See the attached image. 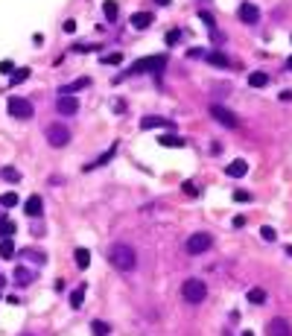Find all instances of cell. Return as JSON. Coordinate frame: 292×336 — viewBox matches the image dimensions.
I'll return each instance as SVG.
<instances>
[{
    "instance_id": "4fadbf2b",
    "label": "cell",
    "mask_w": 292,
    "mask_h": 336,
    "mask_svg": "<svg viewBox=\"0 0 292 336\" xmlns=\"http://www.w3.org/2000/svg\"><path fill=\"white\" fill-rule=\"evenodd\" d=\"M225 173L231 176V179H243V176L249 173V164H246L243 158H237V161H231V164L225 167Z\"/></svg>"
},
{
    "instance_id": "5b68a950",
    "label": "cell",
    "mask_w": 292,
    "mask_h": 336,
    "mask_svg": "<svg viewBox=\"0 0 292 336\" xmlns=\"http://www.w3.org/2000/svg\"><path fill=\"white\" fill-rule=\"evenodd\" d=\"M6 108H9V114L18 117V120H30V117H33V102L24 99V96H9Z\"/></svg>"
},
{
    "instance_id": "ab89813d",
    "label": "cell",
    "mask_w": 292,
    "mask_h": 336,
    "mask_svg": "<svg viewBox=\"0 0 292 336\" xmlns=\"http://www.w3.org/2000/svg\"><path fill=\"white\" fill-rule=\"evenodd\" d=\"M65 32H76V21H65Z\"/></svg>"
},
{
    "instance_id": "f546056e",
    "label": "cell",
    "mask_w": 292,
    "mask_h": 336,
    "mask_svg": "<svg viewBox=\"0 0 292 336\" xmlns=\"http://www.w3.org/2000/svg\"><path fill=\"white\" fill-rule=\"evenodd\" d=\"M0 205L3 208H15L18 205V193H0Z\"/></svg>"
},
{
    "instance_id": "30bf717a",
    "label": "cell",
    "mask_w": 292,
    "mask_h": 336,
    "mask_svg": "<svg viewBox=\"0 0 292 336\" xmlns=\"http://www.w3.org/2000/svg\"><path fill=\"white\" fill-rule=\"evenodd\" d=\"M140 129L149 132V129H175V126H172V120H164V117H155V114H146V117L140 120Z\"/></svg>"
},
{
    "instance_id": "4316f807",
    "label": "cell",
    "mask_w": 292,
    "mask_h": 336,
    "mask_svg": "<svg viewBox=\"0 0 292 336\" xmlns=\"http://www.w3.org/2000/svg\"><path fill=\"white\" fill-rule=\"evenodd\" d=\"M0 176H3L9 184H18V182H21V173H18L15 167H3V170H0Z\"/></svg>"
},
{
    "instance_id": "f35d334b",
    "label": "cell",
    "mask_w": 292,
    "mask_h": 336,
    "mask_svg": "<svg viewBox=\"0 0 292 336\" xmlns=\"http://www.w3.org/2000/svg\"><path fill=\"white\" fill-rule=\"evenodd\" d=\"M246 225V216H234V228H243Z\"/></svg>"
},
{
    "instance_id": "277c9868",
    "label": "cell",
    "mask_w": 292,
    "mask_h": 336,
    "mask_svg": "<svg viewBox=\"0 0 292 336\" xmlns=\"http://www.w3.org/2000/svg\"><path fill=\"white\" fill-rule=\"evenodd\" d=\"M47 144L56 146V149L67 146V144H70V129L62 126V123H50V126H47Z\"/></svg>"
},
{
    "instance_id": "9c48e42d",
    "label": "cell",
    "mask_w": 292,
    "mask_h": 336,
    "mask_svg": "<svg viewBox=\"0 0 292 336\" xmlns=\"http://www.w3.org/2000/svg\"><path fill=\"white\" fill-rule=\"evenodd\" d=\"M56 111L65 114V117H73V114L79 111V99H76V96H59V99H56Z\"/></svg>"
},
{
    "instance_id": "74e56055",
    "label": "cell",
    "mask_w": 292,
    "mask_h": 336,
    "mask_svg": "<svg viewBox=\"0 0 292 336\" xmlns=\"http://www.w3.org/2000/svg\"><path fill=\"white\" fill-rule=\"evenodd\" d=\"M73 50H79V53H91V50H97V44H76Z\"/></svg>"
},
{
    "instance_id": "ffe728a7",
    "label": "cell",
    "mask_w": 292,
    "mask_h": 336,
    "mask_svg": "<svg viewBox=\"0 0 292 336\" xmlns=\"http://www.w3.org/2000/svg\"><path fill=\"white\" fill-rule=\"evenodd\" d=\"M249 85H251V88H266V85H269V73H263V70H254V73L249 76Z\"/></svg>"
},
{
    "instance_id": "f1b7e54d",
    "label": "cell",
    "mask_w": 292,
    "mask_h": 336,
    "mask_svg": "<svg viewBox=\"0 0 292 336\" xmlns=\"http://www.w3.org/2000/svg\"><path fill=\"white\" fill-rule=\"evenodd\" d=\"M249 301H251V304H263V301H266V289H260V287L249 289Z\"/></svg>"
},
{
    "instance_id": "484cf974",
    "label": "cell",
    "mask_w": 292,
    "mask_h": 336,
    "mask_svg": "<svg viewBox=\"0 0 292 336\" xmlns=\"http://www.w3.org/2000/svg\"><path fill=\"white\" fill-rule=\"evenodd\" d=\"M91 334H94V336H108V334H111V325L97 319V322H91Z\"/></svg>"
},
{
    "instance_id": "f6af8a7d",
    "label": "cell",
    "mask_w": 292,
    "mask_h": 336,
    "mask_svg": "<svg viewBox=\"0 0 292 336\" xmlns=\"http://www.w3.org/2000/svg\"><path fill=\"white\" fill-rule=\"evenodd\" d=\"M3 284H6V278H3V275H0V289H3Z\"/></svg>"
},
{
    "instance_id": "d590c367",
    "label": "cell",
    "mask_w": 292,
    "mask_h": 336,
    "mask_svg": "<svg viewBox=\"0 0 292 336\" xmlns=\"http://www.w3.org/2000/svg\"><path fill=\"white\" fill-rule=\"evenodd\" d=\"M12 70H15V64H12L9 59H3V61H0V73H9V76H12Z\"/></svg>"
},
{
    "instance_id": "7c38bea8",
    "label": "cell",
    "mask_w": 292,
    "mask_h": 336,
    "mask_svg": "<svg viewBox=\"0 0 292 336\" xmlns=\"http://www.w3.org/2000/svg\"><path fill=\"white\" fill-rule=\"evenodd\" d=\"M88 85H91V79L82 76V79H76V82H70V85H62V88H59V96H73L76 91H85Z\"/></svg>"
},
{
    "instance_id": "cb8c5ba5",
    "label": "cell",
    "mask_w": 292,
    "mask_h": 336,
    "mask_svg": "<svg viewBox=\"0 0 292 336\" xmlns=\"http://www.w3.org/2000/svg\"><path fill=\"white\" fill-rule=\"evenodd\" d=\"M85 289H88V287H76V289L70 292V307H76V310H79V307L85 304Z\"/></svg>"
},
{
    "instance_id": "bcb514c9",
    "label": "cell",
    "mask_w": 292,
    "mask_h": 336,
    "mask_svg": "<svg viewBox=\"0 0 292 336\" xmlns=\"http://www.w3.org/2000/svg\"><path fill=\"white\" fill-rule=\"evenodd\" d=\"M287 254H290V257H292V245H287Z\"/></svg>"
},
{
    "instance_id": "7bdbcfd3",
    "label": "cell",
    "mask_w": 292,
    "mask_h": 336,
    "mask_svg": "<svg viewBox=\"0 0 292 336\" xmlns=\"http://www.w3.org/2000/svg\"><path fill=\"white\" fill-rule=\"evenodd\" d=\"M155 3H158V6H169V0H155Z\"/></svg>"
},
{
    "instance_id": "ba28073f",
    "label": "cell",
    "mask_w": 292,
    "mask_h": 336,
    "mask_svg": "<svg viewBox=\"0 0 292 336\" xmlns=\"http://www.w3.org/2000/svg\"><path fill=\"white\" fill-rule=\"evenodd\" d=\"M266 336H292V328L284 316H275L269 325H266Z\"/></svg>"
},
{
    "instance_id": "60d3db41",
    "label": "cell",
    "mask_w": 292,
    "mask_h": 336,
    "mask_svg": "<svg viewBox=\"0 0 292 336\" xmlns=\"http://www.w3.org/2000/svg\"><path fill=\"white\" fill-rule=\"evenodd\" d=\"M281 102H292V91H281Z\"/></svg>"
},
{
    "instance_id": "8fae6325",
    "label": "cell",
    "mask_w": 292,
    "mask_h": 336,
    "mask_svg": "<svg viewBox=\"0 0 292 336\" xmlns=\"http://www.w3.org/2000/svg\"><path fill=\"white\" fill-rule=\"evenodd\" d=\"M240 21H243V24H257L260 9L254 6V3H243V6H240Z\"/></svg>"
},
{
    "instance_id": "83f0119b",
    "label": "cell",
    "mask_w": 292,
    "mask_h": 336,
    "mask_svg": "<svg viewBox=\"0 0 292 336\" xmlns=\"http://www.w3.org/2000/svg\"><path fill=\"white\" fill-rule=\"evenodd\" d=\"M12 234H15V222L0 216V237H12Z\"/></svg>"
},
{
    "instance_id": "3957f363",
    "label": "cell",
    "mask_w": 292,
    "mask_h": 336,
    "mask_svg": "<svg viewBox=\"0 0 292 336\" xmlns=\"http://www.w3.org/2000/svg\"><path fill=\"white\" fill-rule=\"evenodd\" d=\"M181 298H184L187 304H202V301L208 298V287H205V281H199V278L184 281V287H181Z\"/></svg>"
},
{
    "instance_id": "b9f144b4",
    "label": "cell",
    "mask_w": 292,
    "mask_h": 336,
    "mask_svg": "<svg viewBox=\"0 0 292 336\" xmlns=\"http://www.w3.org/2000/svg\"><path fill=\"white\" fill-rule=\"evenodd\" d=\"M222 152V144H210V155H219Z\"/></svg>"
},
{
    "instance_id": "52a82bcc",
    "label": "cell",
    "mask_w": 292,
    "mask_h": 336,
    "mask_svg": "<svg viewBox=\"0 0 292 336\" xmlns=\"http://www.w3.org/2000/svg\"><path fill=\"white\" fill-rule=\"evenodd\" d=\"M210 245H213V237L205 234V231H199V234H190V237H187L184 248H187V254H205Z\"/></svg>"
},
{
    "instance_id": "8992f818",
    "label": "cell",
    "mask_w": 292,
    "mask_h": 336,
    "mask_svg": "<svg viewBox=\"0 0 292 336\" xmlns=\"http://www.w3.org/2000/svg\"><path fill=\"white\" fill-rule=\"evenodd\" d=\"M210 117L219 123V126H225V129H237V126H240V117H237L231 108L219 105V102H213V105H210Z\"/></svg>"
},
{
    "instance_id": "d6a6232c",
    "label": "cell",
    "mask_w": 292,
    "mask_h": 336,
    "mask_svg": "<svg viewBox=\"0 0 292 336\" xmlns=\"http://www.w3.org/2000/svg\"><path fill=\"white\" fill-rule=\"evenodd\" d=\"M120 61H123L120 53H108V56H102V64H120Z\"/></svg>"
},
{
    "instance_id": "9a60e30c",
    "label": "cell",
    "mask_w": 292,
    "mask_h": 336,
    "mask_svg": "<svg viewBox=\"0 0 292 336\" xmlns=\"http://www.w3.org/2000/svg\"><path fill=\"white\" fill-rule=\"evenodd\" d=\"M21 257H24V260H30V263H38V266H44V263H47V254H44L41 248H24V251H21Z\"/></svg>"
},
{
    "instance_id": "ac0fdd59",
    "label": "cell",
    "mask_w": 292,
    "mask_h": 336,
    "mask_svg": "<svg viewBox=\"0 0 292 336\" xmlns=\"http://www.w3.org/2000/svg\"><path fill=\"white\" fill-rule=\"evenodd\" d=\"M158 144H161V146H184V138H178L175 132H167V135L158 138Z\"/></svg>"
},
{
    "instance_id": "7dc6e473",
    "label": "cell",
    "mask_w": 292,
    "mask_h": 336,
    "mask_svg": "<svg viewBox=\"0 0 292 336\" xmlns=\"http://www.w3.org/2000/svg\"><path fill=\"white\" fill-rule=\"evenodd\" d=\"M24 336H30V334H24Z\"/></svg>"
},
{
    "instance_id": "ee69618b",
    "label": "cell",
    "mask_w": 292,
    "mask_h": 336,
    "mask_svg": "<svg viewBox=\"0 0 292 336\" xmlns=\"http://www.w3.org/2000/svg\"><path fill=\"white\" fill-rule=\"evenodd\" d=\"M287 70H292V56H290V61H287Z\"/></svg>"
},
{
    "instance_id": "6da1fadb",
    "label": "cell",
    "mask_w": 292,
    "mask_h": 336,
    "mask_svg": "<svg viewBox=\"0 0 292 336\" xmlns=\"http://www.w3.org/2000/svg\"><path fill=\"white\" fill-rule=\"evenodd\" d=\"M108 263L117 269V272H131L137 266V254L129 243H114L108 248Z\"/></svg>"
},
{
    "instance_id": "603a6c76",
    "label": "cell",
    "mask_w": 292,
    "mask_h": 336,
    "mask_svg": "<svg viewBox=\"0 0 292 336\" xmlns=\"http://www.w3.org/2000/svg\"><path fill=\"white\" fill-rule=\"evenodd\" d=\"M73 257H76V266H79V269H88V266H91V251H88V248H76Z\"/></svg>"
},
{
    "instance_id": "44dd1931",
    "label": "cell",
    "mask_w": 292,
    "mask_h": 336,
    "mask_svg": "<svg viewBox=\"0 0 292 336\" xmlns=\"http://www.w3.org/2000/svg\"><path fill=\"white\" fill-rule=\"evenodd\" d=\"M0 257H3V260L15 257V243H12V237H3V240H0Z\"/></svg>"
},
{
    "instance_id": "e0dca14e",
    "label": "cell",
    "mask_w": 292,
    "mask_h": 336,
    "mask_svg": "<svg viewBox=\"0 0 292 336\" xmlns=\"http://www.w3.org/2000/svg\"><path fill=\"white\" fill-rule=\"evenodd\" d=\"M24 211H27V216H41V211H44L41 196H30V199H27V205H24Z\"/></svg>"
},
{
    "instance_id": "5bb4252c",
    "label": "cell",
    "mask_w": 292,
    "mask_h": 336,
    "mask_svg": "<svg viewBox=\"0 0 292 336\" xmlns=\"http://www.w3.org/2000/svg\"><path fill=\"white\" fill-rule=\"evenodd\" d=\"M152 21H155L152 12H134L131 15V27L134 30H146V27H152Z\"/></svg>"
},
{
    "instance_id": "e575fe53",
    "label": "cell",
    "mask_w": 292,
    "mask_h": 336,
    "mask_svg": "<svg viewBox=\"0 0 292 336\" xmlns=\"http://www.w3.org/2000/svg\"><path fill=\"white\" fill-rule=\"evenodd\" d=\"M181 187H184V193H187V196H199V187H196L193 182H184Z\"/></svg>"
},
{
    "instance_id": "836d02e7",
    "label": "cell",
    "mask_w": 292,
    "mask_h": 336,
    "mask_svg": "<svg viewBox=\"0 0 292 336\" xmlns=\"http://www.w3.org/2000/svg\"><path fill=\"white\" fill-rule=\"evenodd\" d=\"M231 199H234V202H249L251 196H249L246 190H234V196H231Z\"/></svg>"
},
{
    "instance_id": "7402d4cb",
    "label": "cell",
    "mask_w": 292,
    "mask_h": 336,
    "mask_svg": "<svg viewBox=\"0 0 292 336\" xmlns=\"http://www.w3.org/2000/svg\"><path fill=\"white\" fill-rule=\"evenodd\" d=\"M27 79H30V67H15L9 85H21V82H27Z\"/></svg>"
},
{
    "instance_id": "2e32d148",
    "label": "cell",
    "mask_w": 292,
    "mask_h": 336,
    "mask_svg": "<svg viewBox=\"0 0 292 336\" xmlns=\"http://www.w3.org/2000/svg\"><path fill=\"white\" fill-rule=\"evenodd\" d=\"M33 281H35L33 269H27V266H18V269H15V284H18V287H27V284H33Z\"/></svg>"
},
{
    "instance_id": "4dcf8cb0",
    "label": "cell",
    "mask_w": 292,
    "mask_h": 336,
    "mask_svg": "<svg viewBox=\"0 0 292 336\" xmlns=\"http://www.w3.org/2000/svg\"><path fill=\"white\" fill-rule=\"evenodd\" d=\"M260 237H263V240H269V243H272V240H275V237H278V231H275V228H272V225H263V228H260Z\"/></svg>"
},
{
    "instance_id": "d4e9b609",
    "label": "cell",
    "mask_w": 292,
    "mask_h": 336,
    "mask_svg": "<svg viewBox=\"0 0 292 336\" xmlns=\"http://www.w3.org/2000/svg\"><path fill=\"white\" fill-rule=\"evenodd\" d=\"M102 9H105V18H108V21H117V18H120V6H117L114 0H105Z\"/></svg>"
},
{
    "instance_id": "1f68e13d",
    "label": "cell",
    "mask_w": 292,
    "mask_h": 336,
    "mask_svg": "<svg viewBox=\"0 0 292 336\" xmlns=\"http://www.w3.org/2000/svg\"><path fill=\"white\" fill-rule=\"evenodd\" d=\"M164 41H167V44H178V41H181V30H169L164 35Z\"/></svg>"
},
{
    "instance_id": "8d00e7d4",
    "label": "cell",
    "mask_w": 292,
    "mask_h": 336,
    "mask_svg": "<svg viewBox=\"0 0 292 336\" xmlns=\"http://www.w3.org/2000/svg\"><path fill=\"white\" fill-rule=\"evenodd\" d=\"M187 56H190V59H205V50H202V47H193V50H187Z\"/></svg>"
},
{
    "instance_id": "7a4b0ae2",
    "label": "cell",
    "mask_w": 292,
    "mask_h": 336,
    "mask_svg": "<svg viewBox=\"0 0 292 336\" xmlns=\"http://www.w3.org/2000/svg\"><path fill=\"white\" fill-rule=\"evenodd\" d=\"M164 67H167V56H146V59L134 61L129 70H126V76H134V73H155V76H161ZM126 76H117L114 82H123Z\"/></svg>"
},
{
    "instance_id": "d6986e66",
    "label": "cell",
    "mask_w": 292,
    "mask_h": 336,
    "mask_svg": "<svg viewBox=\"0 0 292 336\" xmlns=\"http://www.w3.org/2000/svg\"><path fill=\"white\" fill-rule=\"evenodd\" d=\"M205 59L210 61L213 67H228V64H231V61H228V56H225V53H219V50H213V53H205Z\"/></svg>"
}]
</instances>
